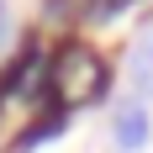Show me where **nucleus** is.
<instances>
[{
    "mask_svg": "<svg viewBox=\"0 0 153 153\" xmlns=\"http://www.w3.org/2000/svg\"><path fill=\"white\" fill-rule=\"evenodd\" d=\"M69 116H74V111H63V106H53V100H48V106L37 111V122H32L27 132H21V137L11 143V153H32L37 143H48V137H58L63 127H69Z\"/></svg>",
    "mask_w": 153,
    "mask_h": 153,
    "instance_id": "5",
    "label": "nucleus"
},
{
    "mask_svg": "<svg viewBox=\"0 0 153 153\" xmlns=\"http://www.w3.org/2000/svg\"><path fill=\"white\" fill-rule=\"evenodd\" d=\"M122 5H132V0H122Z\"/></svg>",
    "mask_w": 153,
    "mask_h": 153,
    "instance_id": "7",
    "label": "nucleus"
},
{
    "mask_svg": "<svg viewBox=\"0 0 153 153\" xmlns=\"http://www.w3.org/2000/svg\"><path fill=\"white\" fill-rule=\"evenodd\" d=\"M111 137H116V148L122 153H143L148 148V137H153V111H148V100H116L111 106Z\"/></svg>",
    "mask_w": 153,
    "mask_h": 153,
    "instance_id": "3",
    "label": "nucleus"
},
{
    "mask_svg": "<svg viewBox=\"0 0 153 153\" xmlns=\"http://www.w3.org/2000/svg\"><path fill=\"white\" fill-rule=\"evenodd\" d=\"M5 100H37V106H48V58L37 48V37H27L16 48V58L0 69V106Z\"/></svg>",
    "mask_w": 153,
    "mask_h": 153,
    "instance_id": "2",
    "label": "nucleus"
},
{
    "mask_svg": "<svg viewBox=\"0 0 153 153\" xmlns=\"http://www.w3.org/2000/svg\"><path fill=\"white\" fill-rule=\"evenodd\" d=\"M106 90H111V63L100 58L90 42L69 37V42L48 58V100H53V106L79 111V106H95Z\"/></svg>",
    "mask_w": 153,
    "mask_h": 153,
    "instance_id": "1",
    "label": "nucleus"
},
{
    "mask_svg": "<svg viewBox=\"0 0 153 153\" xmlns=\"http://www.w3.org/2000/svg\"><path fill=\"white\" fill-rule=\"evenodd\" d=\"M127 79H132L137 100H153V21L132 37V48H127Z\"/></svg>",
    "mask_w": 153,
    "mask_h": 153,
    "instance_id": "4",
    "label": "nucleus"
},
{
    "mask_svg": "<svg viewBox=\"0 0 153 153\" xmlns=\"http://www.w3.org/2000/svg\"><path fill=\"white\" fill-rule=\"evenodd\" d=\"M5 37H11V5L0 0V42H5Z\"/></svg>",
    "mask_w": 153,
    "mask_h": 153,
    "instance_id": "6",
    "label": "nucleus"
}]
</instances>
